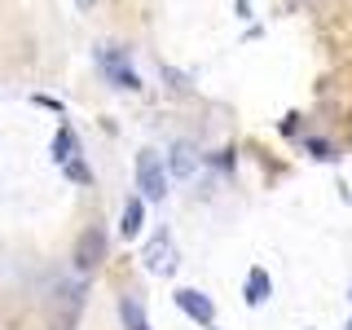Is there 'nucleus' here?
Returning a JSON list of instances; mask_svg holds the SVG:
<instances>
[{"label": "nucleus", "instance_id": "7", "mask_svg": "<svg viewBox=\"0 0 352 330\" xmlns=\"http://www.w3.org/2000/svg\"><path fill=\"white\" fill-rule=\"evenodd\" d=\"M269 291H273L269 273H264L260 264H256V269L247 273V286H242V300H247V304H264V300H269Z\"/></svg>", "mask_w": 352, "mask_h": 330}, {"label": "nucleus", "instance_id": "13", "mask_svg": "<svg viewBox=\"0 0 352 330\" xmlns=\"http://www.w3.org/2000/svg\"><path fill=\"white\" fill-rule=\"evenodd\" d=\"M80 5H93V0H80Z\"/></svg>", "mask_w": 352, "mask_h": 330}, {"label": "nucleus", "instance_id": "8", "mask_svg": "<svg viewBox=\"0 0 352 330\" xmlns=\"http://www.w3.org/2000/svg\"><path fill=\"white\" fill-rule=\"evenodd\" d=\"M53 159H58V163L80 159V137L71 132V124H62V128H58V137H53Z\"/></svg>", "mask_w": 352, "mask_h": 330}, {"label": "nucleus", "instance_id": "14", "mask_svg": "<svg viewBox=\"0 0 352 330\" xmlns=\"http://www.w3.org/2000/svg\"><path fill=\"white\" fill-rule=\"evenodd\" d=\"M348 300H352V291H348Z\"/></svg>", "mask_w": 352, "mask_h": 330}, {"label": "nucleus", "instance_id": "5", "mask_svg": "<svg viewBox=\"0 0 352 330\" xmlns=\"http://www.w3.org/2000/svg\"><path fill=\"white\" fill-rule=\"evenodd\" d=\"M176 308H181L185 317H194L198 326H212V322H216V304H212V295L194 291V286H181V291H176Z\"/></svg>", "mask_w": 352, "mask_h": 330}, {"label": "nucleus", "instance_id": "15", "mask_svg": "<svg viewBox=\"0 0 352 330\" xmlns=\"http://www.w3.org/2000/svg\"><path fill=\"white\" fill-rule=\"evenodd\" d=\"M348 330H352V322H348Z\"/></svg>", "mask_w": 352, "mask_h": 330}, {"label": "nucleus", "instance_id": "1", "mask_svg": "<svg viewBox=\"0 0 352 330\" xmlns=\"http://www.w3.org/2000/svg\"><path fill=\"white\" fill-rule=\"evenodd\" d=\"M137 190L146 203H159L168 194V172H163V159L154 150H141L137 154Z\"/></svg>", "mask_w": 352, "mask_h": 330}, {"label": "nucleus", "instance_id": "4", "mask_svg": "<svg viewBox=\"0 0 352 330\" xmlns=\"http://www.w3.org/2000/svg\"><path fill=\"white\" fill-rule=\"evenodd\" d=\"M106 251H110V242H106V229H102V225L84 229V234H80V242H75V269H80V273H93L97 264L106 260Z\"/></svg>", "mask_w": 352, "mask_h": 330}, {"label": "nucleus", "instance_id": "9", "mask_svg": "<svg viewBox=\"0 0 352 330\" xmlns=\"http://www.w3.org/2000/svg\"><path fill=\"white\" fill-rule=\"evenodd\" d=\"M119 317H124V326H128V330H150V322H146V308L132 300V295H124V300H119Z\"/></svg>", "mask_w": 352, "mask_h": 330}, {"label": "nucleus", "instance_id": "2", "mask_svg": "<svg viewBox=\"0 0 352 330\" xmlns=\"http://www.w3.org/2000/svg\"><path fill=\"white\" fill-rule=\"evenodd\" d=\"M141 264H146L154 278H168V273L176 269V242H172L168 229H154L150 234V242L141 247Z\"/></svg>", "mask_w": 352, "mask_h": 330}, {"label": "nucleus", "instance_id": "6", "mask_svg": "<svg viewBox=\"0 0 352 330\" xmlns=\"http://www.w3.org/2000/svg\"><path fill=\"white\" fill-rule=\"evenodd\" d=\"M141 225H146V198H128L124 203V216H119V234L124 238H137L141 234Z\"/></svg>", "mask_w": 352, "mask_h": 330}, {"label": "nucleus", "instance_id": "12", "mask_svg": "<svg viewBox=\"0 0 352 330\" xmlns=\"http://www.w3.org/2000/svg\"><path fill=\"white\" fill-rule=\"evenodd\" d=\"M308 154H313V159H335V150H330V141H308Z\"/></svg>", "mask_w": 352, "mask_h": 330}, {"label": "nucleus", "instance_id": "10", "mask_svg": "<svg viewBox=\"0 0 352 330\" xmlns=\"http://www.w3.org/2000/svg\"><path fill=\"white\" fill-rule=\"evenodd\" d=\"M194 163H198V159H194V150H190V146H176V150H172V159H168V168H172L176 176H190V172H194Z\"/></svg>", "mask_w": 352, "mask_h": 330}, {"label": "nucleus", "instance_id": "3", "mask_svg": "<svg viewBox=\"0 0 352 330\" xmlns=\"http://www.w3.org/2000/svg\"><path fill=\"white\" fill-rule=\"evenodd\" d=\"M97 62H102V71H106L119 88H128V93H137V88H141L137 71L128 66V53L119 49V44H102V49H97Z\"/></svg>", "mask_w": 352, "mask_h": 330}, {"label": "nucleus", "instance_id": "11", "mask_svg": "<svg viewBox=\"0 0 352 330\" xmlns=\"http://www.w3.org/2000/svg\"><path fill=\"white\" fill-rule=\"evenodd\" d=\"M62 172L71 176L75 185H93V172H88V163H84V159H71V163H62Z\"/></svg>", "mask_w": 352, "mask_h": 330}]
</instances>
